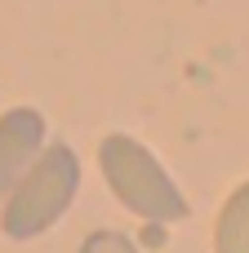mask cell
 Listing matches in <instances>:
<instances>
[{
	"instance_id": "6da1fadb",
	"label": "cell",
	"mask_w": 249,
	"mask_h": 253,
	"mask_svg": "<svg viewBox=\"0 0 249 253\" xmlns=\"http://www.w3.org/2000/svg\"><path fill=\"white\" fill-rule=\"evenodd\" d=\"M98 169H102L111 196L143 222L169 227L192 213V205H187L183 187L169 178V169L151 156V147H143L129 133H107L98 142Z\"/></svg>"
},
{
	"instance_id": "7a4b0ae2",
	"label": "cell",
	"mask_w": 249,
	"mask_h": 253,
	"mask_svg": "<svg viewBox=\"0 0 249 253\" xmlns=\"http://www.w3.org/2000/svg\"><path fill=\"white\" fill-rule=\"evenodd\" d=\"M80 191V156L67 142H45L31 169L0 200V231L9 240H36L71 209Z\"/></svg>"
},
{
	"instance_id": "3957f363",
	"label": "cell",
	"mask_w": 249,
	"mask_h": 253,
	"mask_svg": "<svg viewBox=\"0 0 249 253\" xmlns=\"http://www.w3.org/2000/svg\"><path fill=\"white\" fill-rule=\"evenodd\" d=\"M45 116L36 107H9L0 116V200L45 151Z\"/></svg>"
},
{
	"instance_id": "277c9868",
	"label": "cell",
	"mask_w": 249,
	"mask_h": 253,
	"mask_svg": "<svg viewBox=\"0 0 249 253\" xmlns=\"http://www.w3.org/2000/svg\"><path fill=\"white\" fill-rule=\"evenodd\" d=\"M214 253H249V182L227 196L214 222Z\"/></svg>"
},
{
	"instance_id": "5b68a950",
	"label": "cell",
	"mask_w": 249,
	"mask_h": 253,
	"mask_svg": "<svg viewBox=\"0 0 249 253\" xmlns=\"http://www.w3.org/2000/svg\"><path fill=\"white\" fill-rule=\"evenodd\" d=\"M80 253H138V245L120 231H89L80 240Z\"/></svg>"
}]
</instances>
